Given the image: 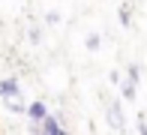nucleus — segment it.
Returning <instances> with one entry per match:
<instances>
[{
	"mask_svg": "<svg viewBox=\"0 0 147 135\" xmlns=\"http://www.w3.org/2000/svg\"><path fill=\"white\" fill-rule=\"evenodd\" d=\"M39 132H45V135H63L66 126L60 123V114H45L42 123H39Z\"/></svg>",
	"mask_w": 147,
	"mask_h": 135,
	"instance_id": "f257e3e1",
	"label": "nucleus"
},
{
	"mask_svg": "<svg viewBox=\"0 0 147 135\" xmlns=\"http://www.w3.org/2000/svg\"><path fill=\"white\" fill-rule=\"evenodd\" d=\"M24 114H27V120L33 123V129H39V123H42V117L48 114V105H45V102H39V99H36V102H30V105H27V111H24Z\"/></svg>",
	"mask_w": 147,
	"mask_h": 135,
	"instance_id": "f03ea898",
	"label": "nucleus"
},
{
	"mask_svg": "<svg viewBox=\"0 0 147 135\" xmlns=\"http://www.w3.org/2000/svg\"><path fill=\"white\" fill-rule=\"evenodd\" d=\"M0 96H3V99L21 96V84H18V78H0Z\"/></svg>",
	"mask_w": 147,
	"mask_h": 135,
	"instance_id": "7ed1b4c3",
	"label": "nucleus"
},
{
	"mask_svg": "<svg viewBox=\"0 0 147 135\" xmlns=\"http://www.w3.org/2000/svg\"><path fill=\"white\" fill-rule=\"evenodd\" d=\"M108 126H111L114 132H117V129L123 132V126H126V123H123V108H120L117 102H114V105L108 108Z\"/></svg>",
	"mask_w": 147,
	"mask_h": 135,
	"instance_id": "20e7f679",
	"label": "nucleus"
},
{
	"mask_svg": "<svg viewBox=\"0 0 147 135\" xmlns=\"http://www.w3.org/2000/svg\"><path fill=\"white\" fill-rule=\"evenodd\" d=\"M120 93H123V99H126V102H132V99L138 96V93H135V84H132V81H126V84H120Z\"/></svg>",
	"mask_w": 147,
	"mask_h": 135,
	"instance_id": "39448f33",
	"label": "nucleus"
},
{
	"mask_svg": "<svg viewBox=\"0 0 147 135\" xmlns=\"http://www.w3.org/2000/svg\"><path fill=\"white\" fill-rule=\"evenodd\" d=\"M84 45H87V51H99V45H102V39H99V33H87V39H84Z\"/></svg>",
	"mask_w": 147,
	"mask_h": 135,
	"instance_id": "423d86ee",
	"label": "nucleus"
},
{
	"mask_svg": "<svg viewBox=\"0 0 147 135\" xmlns=\"http://www.w3.org/2000/svg\"><path fill=\"white\" fill-rule=\"evenodd\" d=\"M117 18H120V24H123V27H129V24H132V21H129V3H123V6H120Z\"/></svg>",
	"mask_w": 147,
	"mask_h": 135,
	"instance_id": "0eeeda50",
	"label": "nucleus"
},
{
	"mask_svg": "<svg viewBox=\"0 0 147 135\" xmlns=\"http://www.w3.org/2000/svg\"><path fill=\"white\" fill-rule=\"evenodd\" d=\"M126 75H129V81H132V84H138V78H141V72H138V66L132 63V66H126Z\"/></svg>",
	"mask_w": 147,
	"mask_h": 135,
	"instance_id": "6e6552de",
	"label": "nucleus"
},
{
	"mask_svg": "<svg viewBox=\"0 0 147 135\" xmlns=\"http://www.w3.org/2000/svg\"><path fill=\"white\" fill-rule=\"evenodd\" d=\"M45 21H48V24H57L60 15H57V12H48V15H45Z\"/></svg>",
	"mask_w": 147,
	"mask_h": 135,
	"instance_id": "1a4fd4ad",
	"label": "nucleus"
},
{
	"mask_svg": "<svg viewBox=\"0 0 147 135\" xmlns=\"http://www.w3.org/2000/svg\"><path fill=\"white\" fill-rule=\"evenodd\" d=\"M135 129H138V132H144V135H147V120H144V114H141V120H138V126H135Z\"/></svg>",
	"mask_w": 147,
	"mask_h": 135,
	"instance_id": "9d476101",
	"label": "nucleus"
}]
</instances>
